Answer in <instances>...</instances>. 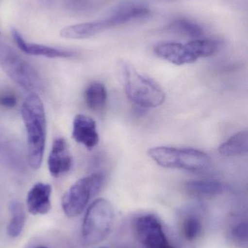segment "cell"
Wrapping results in <instances>:
<instances>
[{"label": "cell", "instance_id": "cell-1", "mask_svg": "<svg viewBox=\"0 0 248 248\" xmlns=\"http://www.w3.org/2000/svg\"><path fill=\"white\" fill-rule=\"evenodd\" d=\"M22 117L27 133L28 160L31 167H40L46 141V116L43 103L35 93H31L22 106Z\"/></svg>", "mask_w": 248, "mask_h": 248}, {"label": "cell", "instance_id": "cell-2", "mask_svg": "<svg viewBox=\"0 0 248 248\" xmlns=\"http://www.w3.org/2000/svg\"><path fill=\"white\" fill-rule=\"evenodd\" d=\"M120 70L125 94L134 104L153 108L164 103L165 94L160 86L143 77L128 62H121Z\"/></svg>", "mask_w": 248, "mask_h": 248}, {"label": "cell", "instance_id": "cell-3", "mask_svg": "<svg viewBox=\"0 0 248 248\" xmlns=\"http://www.w3.org/2000/svg\"><path fill=\"white\" fill-rule=\"evenodd\" d=\"M148 155L157 164L167 169L200 171L210 165L208 155L196 149L161 146L150 149Z\"/></svg>", "mask_w": 248, "mask_h": 248}, {"label": "cell", "instance_id": "cell-4", "mask_svg": "<svg viewBox=\"0 0 248 248\" xmlns=\"http://www.w3.org/2000/svg\"><path fill=\"white\" fill-rule=\"evenodd\" d=\"M115 221V211L110 202L96 200L87 210L83 221L82 234L87 246L98 244L104 240L112 231Z\"/></svg>", "mask_w": 248, "mask_h": 248}, {"label": "cell", "instance_id": "cell-5", "mask_svg": "<svg viewBox=\"0 0 248 248\" xmlns=\"http://www.w3.org/2000/svg\"><path fill=\"white\" fill-rule=\"evenodd\" d=\"M0 65L15 82L28 92L42 88L40 76L36 70L9 45L0 43Z\"/></svg>", "mask_w": 248, "mask_h": 248}, {"label": "cell", "instance_id": "cell-6", "mask_svg": "<svg viewBox=\"0 0 248 248\" xmlns=\"http://www.w3.org/2000/svg\"><path fill=\"white\" fill-rule=\"evenodd\" d=\"M103 182L104 176L100 173H93L79 179L63 197L64 214L69 218L82 214L90 199L101 189Z\"/></svg>", "mask_w": 248, "mask_h": 248}, {"label": "cell", "instance_id": "cell-7", "mask_svg": "<svg viewBox=\"0 0 248 248\" xmlns=\"http://www.w3.org/2000/svg\"><path fill=\"white\" fill-rule=\"evenodd\" d=\"M135 232L138 241L146 248H168V242L160 220L153 214L137 218Z\"/></svg>", "mask_w": 248, "mask_h": 248}, {"label": "cell", "instance_id": "cell-8", "mask_svg": "<svg viewBox=\"0 0 248 248\" xmlns=\"http://www.w3.org/2000/svg\"><path fill=\"white\" fill-rule=\"evenodd\" d=\"M72 162V157L66 141L58 137L53 141L48 158L50 173L53 177H61L69 171Z\"/></svg>", "mask_w": 248, "mask_h": 248}, {"label": "cell", "instance_id": "cell-9", "mask_svg": "<svg viewBox=\"0 0 248 248\" xmlns=\"http://www.w3.org/2000/svg\"><path fill=\"white\" fill-rule=\"evenodd\" d=\"M154 52L159 58L176 65L193 63L198 61L186 44L163 42L154 46Z\"/></svg>", "mask_w": 248, "mask_h": 248}, {"label": "cell", "instance_id": "cell-10", "mask_svg": "<svg viewBox=\"0 0 248 248\" xmlns=\"http://www.w3.org/2000/svg\"><path fill=\"white\" fill-rule=\"evenodd\" d=\"M72 137L76 141L92 150L99 141L96 122L84 115H77L73 122Z\"/></svg>", "mask_w": 248, "mask_h": 248}, {"label": "cell", "instance_id": "cell-11", "mask_svg": "<svg viewBox=\"0 0 248 248\" xmlns=\"http://www.w3.org/2000/svg\"><path fill=\"white\" fill-rule=\"evenodd\" d=\"M112 27L113 26L107 17L104 19L66 26L61 31L60 34L65 39H87Z\"/></svg>", "mask_w": 248, "mask_h": 248}, {"label": "cell", "instance_id": "cell-12", "mask_svg": "<svg viewBox=\"0 0 248 248\" xmlns=\"http://www.w3.org/2000/svg\"><path fill=\"white\" fill-rule=\"evenodd\" d=\"M11 33L15 42L20 50L29 55L50 58H74L77 55L72 51L64 50L45 45L26 42L20 33L15 29H12Z\"/></svg>", "mask_w": 248, "mask_h": 248}, {"label": "cell", "instance_id": "cell-13", "mask_svg": "<svg viewBox=\"0 0 248 248\" xmlns=\"http://www.w3.org/2000/svg\"><path fill=\"white\" fill-rule=\"evenodd\" d=\"M149 15L150 10L147 6L140 2L128 1L116 7L108 17L112 22L113 27H115L144 18Z\"/></svg>", "mask_w": 248, "mask_h": 248}, {"label": "cell", "instance_id": "cell-14", "mask_svg": "<svg viewBox=\"0 0 248 248\" xmlns=\"http://www.w3.org/2000/svg\"><path fill=\"white\" fill-rule=\"evenodd\" d=\"M51 192L52 187L48 184L39 182L33 185L26 200L29 212L33 215L48 214L51 209Z\"/></svg>", "mask_w": 248, "mask_h": 248}, {"label": "cell", "instance_id": "cell-15", "mask_svg": "<svg viewBox=\"0 0 248 248\" xmlns=\"http://www.w3.org/2000/svg\"><path fill=\"white\" fill-rule=\"evenodd\" d=\"M224 185L215 181L196 180L186 182L184 189L186 193L197 198H212L224 192Z\"/></svg>", "mask_w": 248, "mask_h": 248}, {"label": "cell", "instance_id": "cell-16", "mask_svg": "<svg viewBox=\"0 0 248 248\" xmlns=\"http://www.w3.org/2000/svg\"><path fill=\"white\" fill-rule=\"evenodd\" d=\"M107 97L106 87L101 83H92L84 92L86 104L93 111H101L106 107Z\"/></svg>", "mask_w": 248, "mask_h": 248}, {"label": "cell", "instance_id": "cell-17", "mask_svg": "<svg viewBox=\"0 0 248 248\" xmlns=\"http://www.w3.org/2000/svg\"><path fill=\"white\" fill-rule=\"evenodd\" d=\"M248 150V131H242L230 137L218 147L220 154L227 157L240 155Z\"/></svg>", "mask_w": 248, "mask_h": 248}, {"label": "cell", "instance_id": "cell-18", "mask_svg": "<svg viewBox=\"0 0 248 248\" xmlns=\"http://www.w3.org/2000/svg\"><path fill=\"white\" fill-rule=\"evenodd\" d=\"M10 211L11 219L7 227V233L10 237H16L23 231L26 222L24 207L21 202L13 201L10 204Z\"/></svg>", "mask_w": 248, "mask_h": 248}, {"label": "cell", "instance_id": "cell-19", "mask_svg": "<svg viewBox=\"0 0 248 248\" xmlns=\"http://www.w3.org/2000/svg\"><path fill=\"white\" fill-rule=\"evenodd\" d=\"M192 55L199 59L214 55L219 48V43L214 39H196L186 44Z\"/></svg>", "mask_w": 248, "mask_h": 248}, {"label": "cell", "instance_id": "cell-20", "mask_svg": "<svg viewBox=\"0 0 248 248\" xmlns=\"http://www.w3.org/2000/svg\"><path fill=\"white\" fill-rule=\"evenodd\" d=\"M167 29L180 34L192 38L200 37L203 33V29L198 23L186 18L177 19L169 25Z\"/></svg>", "mask_w": 248, "mask_h": 248}, {"label": "cell", "instance_id": "cell-21", "mask_svg": "<svg viewBox=\"0 0 248 248\" xmlns=\"http://www.w3.org/2000/svg\"><path fill=\"white\" fill-rule=\"evenodd\" d=\"M202 224L196 216H190L184 220L183 225V235L189 241H193L200 234Z\"/></svg>", "mask_w": 248, "mask_h": 248}, {"label": "cell", "instance_id": "cell-22", "mask_svg": "<svg viewBox=\"0 0 248 248\" xmlns=\"http://www.w3.org/2000/svg\"><path fill=\"white\" fill-rule=\"evenodd\" d=\"M17 105V98L11 93H3L0 94V106L3 108L11 109Z\"/></svg>", "mask_w": 248, "mask_h": 248}, {"label": "cell", "instance_id": "cell-23", "mask_svg": "<svg viewBox=\"0 0 248 248\" xmlns=\"http://www.w3.org/2000/svg\"><path fill=\"white\" fill-rule=\"evenodd\" d=\"M233 236L236 240L244 242L248 239V227L246 223H241L234 227L232 232Z\"/></svg>", "mask_w": 248, "mask_h": 248}, {"label": "cell", "instance_id": "cell-24", "mask_svg": "<svg viewBox=\"0 0 248 248\" xmlns=\"http://www.w3.org/2000/svg\"><path fill=\"white\" fill-rule=\"evenodd\" d=\"M45 248V247H39V248Z\"/></svg>", "mask_w": 248, "mask_h": 248}, {"label": "cell", "instance_id": "cell-25", "mask_svg": "<svg viewBox=\"0 0 248 248\" xmlns=\"http://www.w3.org/2000/svg\"><path fill=\"white\" fill-rule=\"evenodd\" d=\"M168 248H171V247H169Z\"/></svg>", "mask_w": 248, "mask_h": 248}, {"label": "cell", "instance_id": "cell-26", "mask_svg": "<svg viewBox=\"0 0 248 248\" xmlns=\"http://www.w3.org/2000/svg\"></svg>", "mask_w": 248, "mask_h": 248}]
</instances>
